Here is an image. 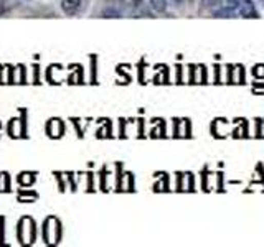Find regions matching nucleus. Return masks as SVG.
<instances>
[{"label": "nucleus", "instance_id": "nucleus-7", "mask_svg": "<svg viewBox=\"0 0 264 247\" xmlns=\"http://www.w3.org/2000/svg\"><path fill=\"white\" fill-rule=\"evenodd\" d=\"M174 2H177V4H180V2H183V0H174Z\"/></svg>", "mask_w": 264, "mask_h": 247}, {"label": "nucleus", "instance_id": "nucleus-5", "mask_svg": "<svg viewBox=\"0 0 264 247\" xmlns=\"http://www.w3.org/2000/svg\"><path fill=\"white\" fill-rule=\"evenodd\" d=\"M227 4H228V9H231V10H238L239 0H227Z\"/></svg>", "mask_w": 264, "mask_h": 247}, {"label": "nucleus", "instance_id": "nucleus-3", "mask_svg": "<svg viewBox=\"0 0 264 247\" xmlns=\"http://www.w3.org/2000/svg\"><path fill=\"white\" fill-rule=\"evenodd\" d=\"M149 2L155 12H164L167 9V0H149Z\"/></svg>", "mask_w": 264, "mask_h": 247}, {"label": "nucleus", "instance_id": "nucleus-4", "mask_svg": "<svg viewBox=\"0 0 264 247\" xmlns=\"http://www.w3.org/2000/svg\"><path fill=\"white\" fill-rule=\"evenodd\" d=\"M103 15H104L106 18H109V17H112V18H118L121 13H119L118 10H112V9H109V10H106V12H104Z\"/></svg>", "mask_w": 264, "mask_h": 247}, {"label": "nucleus", "instance_id": "nucleus-2", "mask_svg": "<svg viewBox=\"0 0 264 247\" xmlns=\"http://www.w3.org/2000/svg\"><path fill=\"white\" fill-rule=\"evenodd\" d=\"M61 9L66 15H74L81 9V0H61Z\"/></svg>", "mask_w": 264, "mask_h": 247}, {"label": "nucleus", "instance_id": "nucleus-1", "mask_svg": "<svg viewBox=\"0 0 264 247\" xmlns=\"http://www.w3.org/2000/svg\"><path fill=\"white\" fill-rule=\"evenodd\" d=\"M238 12L241 13V17H244V18H256L258 17V12H256V7L253 4V0H239Z\"/></svg>", "mask_w": 264, "mask_h": 247}, {"label": "nucleus", "instance_id": "nucleus-6", "mask_svg": "<svg viewBox=\"0 0 264 247\" xmlns=\"http://www.w3.org/2000/svg\"><path fill=\"white\" fill-rule=\"evenodd\" d=\"M5 12V0H0V15Z\"/></svg>", "mask_w": 264, "mask_h": 247}]
</instances>
